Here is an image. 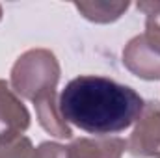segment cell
Here are the masks:
<instances>
[{
  "label": "cell",
  "instance_id": "1",
  "mask_svg": "<svg viewBox=\"0 0 160 158\" xmlns=\"http://www.w3.org/2000/svg\"><path fill=\"white\" fill-rule=\"evenodd\" d=\"M60 114L89 134H116L128 128L143 110V99L128 86L106 77L73 78L60 93Z\"/></svg>",
  "mask_w": 160,
  "mask_h": 158
}]
</instances>
